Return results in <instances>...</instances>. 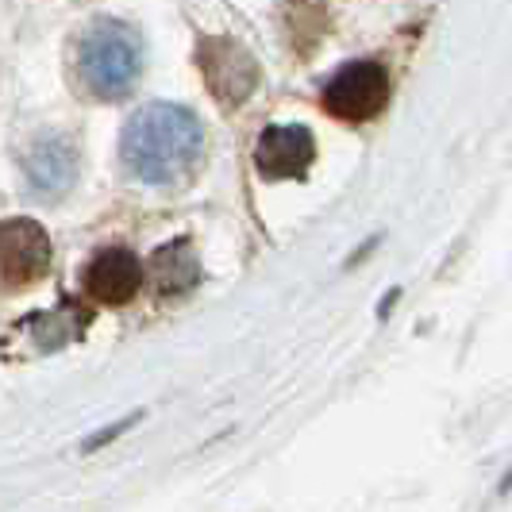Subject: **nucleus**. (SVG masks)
Listing matches in <instances>:
<instances>
[{"mask_svg":"<svg viewBox=\"0 0 512 512\" xmlns=\"http://www.w3.org/2000/svg\"><path fill=\"white\" fill-rule=\"evenodd\" d=\"M135 420H139V416H131V420H124V424H112L108 432H101V436H93V439H89V443H85V447H89V451H93V447H104L108 439H112V436H120V432H124L128 424H135Z\"/></svg>","mask_w":512,"mask_h":512,"instance_id":"9d476101","label":"nucleus"},{"mask_svg":"<svg viewBox=\"0 0 512 512\" xmlns=\"http://www.w3.org/2000/svg\"><path fill=\"white\" fill-rule=\"evenodd\" d=\"M51 266V239L35 220L0 224V278L8 285L39 282Z\"/></svg>","mask_w":512,"mask_h":512,"instance_id":"39448f33","label":"nucleus"},{"mask_svg":"<svg viewBox=\"0 0 512 512\" xmlns=\"http://www.w3.org/2000/svg\"><path fill=\"white\" fill-rule=\"evenodd\" d=\"M74 74L89 97L120 101L143 74V39L124 20H93L77 35Z\"/></svg>","mask_w":512,"mask_h":512,"instance_id":"f03ea898","label":"nucleus"},{"mask_svg":"<svg viewBox=\"0 0 512 512\" xmlns=\"http://www.w3.org/2000/svg\"><path fill=\"white\" fill-rule=\"evenodd\" d=\"M205 154V128L181 104H143L120 135V158L143 185H174L189 178Z\"/></svg>","mask_w":512,"mask_h":512,"instance_id":"f257e3e1","label":"nucleus"},{"mask_svg":"<svg viewBox=\"0 0 512 512\" xmlns=\"http://www.w3.org/2000/svg\"><path fill=\"white\" fill-rule=\"evenodd\" d=\"M77 178V151L66 135H43L27 151V181L39 197H62Z\"/></svg>","mask_w":512,"mask_h":512,"instance_id":"6e6552de","label":"nucleus"},{"mask_svg":"<svg viewBox=\"0 0 512 512\" xmlns=\"http://www.w3.org/2000/svg\"><path fill=\"white\" fill-rule=\"evenodd\" d=\"M81 282H85V293L101 305H128L143 285V262L128 247H108L101 255H93Z\"/></svg>","mask_w":512,"mask_h":512,"instance_id":"0eeeda50","label":"nucleus"},{"mask_svg":"<svg viewBox=\"0 0 512 512\" xmlns=\"http://www.w3.org/2000/svg\"><path fill=\"white\" fill-rule=\"evenodd\" d=\"M312 158H316V139L305 124H274L255 143V166L266 178H301Z\"/></svg>","mask_w":512,"mask_h":512,"instance_id":"423d86ee","label":"nucleus"},{"mask_svg":"<svg viewBox=\"0 0 512 512\" xmlns=\"http://www.w3.org/2000/svg\"><path fill=\"white\" fill-rule=\"evenodd\" d=\"M151 278L158 285V293L174 297V293H185L193 289L197 278H201V262L193 255V247L185 239H174L166 247H158L151 258Z\"/></svg>","mask_w":512,"mask_h":512,"instance_id":"1a4fd4ad","label":"nucleus"},{"mask_svg":"<svg viewBox=\"0 0 512 512\" xmlns=\"http://www.w3.org/2000/svg\"><path fill=\"white\" fill-rule=\"evenodd\" d=\"M201 70H205L208 89L224 104H243L258 85V62L247 47L235 39H205L201 43Z\"/></svg>","mask_w":512,"mask_h":512,"instance_id":"20e7f679","label":"nucleus"},{"mask_svg":"<svg viewBox=\"0 0 512 512\" xmlns=\"http://www.w3.org/2000/svg\"><path fill=\"white\" fill-rule=\"evenodd\" d=\"M389 101V74L382 62H351L324 85V108L332 112L335 120L347 124H362L370 116H378Z\"/></svg>","mask_w":512,"mask_h":512,"instance_id":"7ed1b4c3","label":"nucleus"}]
</instances>
